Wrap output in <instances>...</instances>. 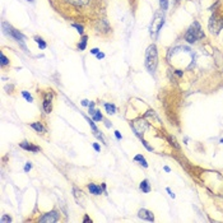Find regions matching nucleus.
<instances>
[{"label":"nucleus","mask_w":223,"mask_h":223,"mask_svg":"<svg viewBox=\"0 0 223 223\" xmlns=\"http://www.w3.org/2000/svg\"><path fill=\"white\" fill-rule=\"evenodd\" d=\"M158 65V51H157V46L152 44L145 51V68L151 73H154Z\"/></svg>","instance_id":"obj_1"},{"label":"nucleus","mask_w":223,"mask_h":223,"mask_svg":"<svg viewBox=\"0 0 223 223\" xmlns=\"http://www.w3.org/2000/svg\"><path fill=\"white\" fill-rule=\"evenodd\" d=\"M202 38H204V32L202 31L200 24L198 22H193V24L189 27V29L185 33V41H187L189 44H194Z\"/></svg>","instance_id":"obj_2"},{"label":"nucleus","mask_w":223,"mask_h":223,"mask_svg":"<svg viewBox=\"0 0 223 223\" xmlns=\"http://www.w3.org/2000/svg\"><path fill=\"white\" fill-rule=\"evenodd\" d=\"M3 31H4V33L5 34H8V36L9 37H11V38H14L15 41L18 42V44H22V46H23V49L26 50V46H24V36H23V34L19 32V31H17L15 28H13V27H11L10 24H8V23H5L4 22L3 23Z\"/></svg>","instance_id":"obj_3"},{"label":"nucleus","mask_w":223,"mask_h":223,"mask_svg":"<svg viewBox=\"0 0 223 223\" xmlns=\"http://www.w3.org/2000/svg\"><path fill=\"white\" fill-rule=\"evenodd\" d=\"M208 27L212 34H218L223 28V18L219 17L218 14H213L209 19Z\"/></svg>","instance_id":"obj_4"},{"label":"nucleus","mask_w":223,"mask_h":223,"mask_svg":"<svg viewBox=\"0 0 223 223\" xmlns=\"http://www.w3.org/2000/svg\"><path fill=\"white\" fill-rule=\"evenodd\" d=\"M163 23H164L163 14L162 13H156L154 18H153V21H152V24H151V34L156 36V34L159 32V29L162 28Z\"/></svg>","instance_id":"obj_5"},{"label":"nucleus","mask_w":223,"mask_h":223,"mask_svg":"<svg viewBox=\"0 0 223 223\" xmlns=\"http://www.w3.org/2000/svg\"><path fill=\"white\" fill-rule=\"evenodd\" d=\"M148 128V124L145 122L144 120H142V119H139V120H137V121H134L133 122V129H134V132H135V134L138 137H143V134L144 132L147 130Z\"/></svg>","instance_id":"obj_6"},{"label":"nucleus","mask_w":223,"mask_h":223,"mask_svg":"<svg viewBox=\"0 0 223 223\" xmlns=\"http://www.w3.org/2000/svg\"><path fill=\"white\" fill-rule=\"evenodd\" d=\"M59 219H60V214L56 212V210H52V212H49V213H46V214H44L40 219V222H42V223H54V222H59Z\"/></svg>","instance_id":"obj_7"},{"label":"nucleus","mask_w":223,"mask_h":223,"mask_svg":"<svg viewBox=\"0 0 223 223\" xmlns=\"http://www.w3.org/2000/svg\"><path fill=\"white\" fill-rule=\"evenodd\" d=\"M19 147L22 149H24V151L33 152V153H37L41 151V148L38 147V145H34L33 143H29V142H27V140H23L22 143H19Z\"/></svg>","instance_id":"obj_8"},{"label":"nucleus","mask_w":223,"mask_h":223,"mask_svg":"<svg viewBox=\"0 0 223 223\" xmlns=\"http://www.w3.org/2000/svg\"><path fill=\"white\" fill-rule=\"evenodd\" d=\"M44 110L46 114H50L52 110V93H46L45 94V98H44Z\"/></svg>","instance_id":"obj_9"},{"label":"nucleus","mask_w":223,"mask_h":223,"mask_svg":"<svg viewBox=\"0 0 223 223\" xmlns=\"http://www.w3.org/2000/svg\"><path fill=\"white\" fill-rule=\"evenodd\" d=\"M138 217L142 218V219H144V221H148V222L154 221V216H153V213L151 212V210H147V209H140L139 212H138Z\"/></svg>","instance_id":"obj_10"},{"label":"nucleus","mask_w":223,"mask_h":223,"mask_svg":"<svg viewBox=\"0 0 223 223\" xmlns=\"http://www.w3.org/2000/svg\"><path fill=\"white\" fill-rule=\"evenodd\" d=\"M87 187H88V190H89V193L93 194V195H101L102 194V190H103L101 186H98L97 184H93V182L88 184Z\"/></svg>","instance_id":"obj_11"},{"label":"nucleus","mask_w":223,"mask_h":223,"mask_svg":"<svg viewBox=\"0 0 223 223\" xmlns=\"http://www.w3.org/2000/svg\"><path fill=\"white\" fill-rule=\"evenodd\" d=\"M73 193H74V198H75L76 203H78L79 205L84 207V204H83V199H84V198H83V193H82V190H79L76 186H74V187H73Z\"/></svg>","instance_id":"obj_12"},{"label":"nucleus","mask_w":223,"mask_h":223,"mask_svg":"<svg viewBox=\"0 0 223 223\" xmlns=\"http://www.w3.org/2000/svg\"><path fill=\"white\" fill-rule=\"evenodd\" d=\"M29 126H31V128H32L33 130H36L37 133H45V132H46L45 126L42 125V122H40V121H34V122H32V124H31Z\"/></svg>","instance_id":"obj_13"},{"label":"nucleus","mask_w":223,"mask_h":223,"mask_svg":"<svg viewBox=\"0 0 223 223\" xmlns=\"http://www.w3.org/2000/svg\"><path fill=\"white\" fill-rule=\"evenodd\" d=\"M139 187H140V190L143 191V193H145V194H148L149 191H151V184H149V181H148L147 179L143 180V181L140 182Z\"/></svg>","instance_id":"obj_14"},{"label":"nucleus","mask_w":223,"mask_h":223,"mask_svg":"<svg viewBox=\"0 0 223 223\" xmlns=\"http://www.w3.org/2000/svg\"><path fill=\"white\" fill-rule=\"evenodd\" d=\"M103 106H105V110L109 115H114L116 112V106H115L114 103H105Z\"/></svg>","instance_id":"obj_15"},{"label":"nucleus","mask_w":223,"mask_h":223,"mask_svg":"<svg viewBox=\"0 0 223 223\" xmlns=\"http://www.w3.org/2000/svg\"><path fill=\"white\" fill-rule=\"evenodd\" d=\"M134 161H135V162H139V163L142 164V166H143V167H145V168L148 167V163H147V161H145V158H144V157L142 156V154H137L135 157H134Z\"/></svg>","instance_id":"obj_16"},{"label":"nucleus","mask_w":223,"mask_h":223,"mask_svg":"<svg viewBox=\"0 0 223 223\" xmlns=\"http://www.w3.org/2000/svg\"><path fill=\"white\" fill-rule=\"evenodd\" d=\"M92 120H94V121H102V120H103V116H102L101 111H99V110H96L94 114L92 115Z\"/></svg>","instance_id":"obj_17"},{"label":"nucleus","mask_w":223,"mask_h":223,"mask_svg":"<svg viewBox=\"0 0 223 223\" xmlns=\"http://www.w3.org/2000/svg\"><path fill=\"white\" fill-rule=\"evenodd\" d=\"M34 41L37 42L38 47H40L41 50H45V49H46V46H47V45H46V42H45L44 40H42L41 37H34Z\"/></svg>","instance_id":"obj_18"},{"label":"nucleus","mask_w":223,"mask_h":223,"mask_svg":"<svg viewBox=\"0 0 223 223\" xmlns=\"http://www.w3.org/2000/svg\"><path fill=\"white\" fill-rule=\"evenodd\" d=\"M87 40H88V37L87 36H83L82 37V41H80V44L78 46V49L80 50V51H83L84 49H86V46H87Z\"/></svg>","instance_id":"obj_19"},{"label":"nucleus","mask_w":223,"mask_h":223,"mask_svg":"<svg viewBox=\"0 0 223 223\" xmlns=\"http://www.w3.org/2000/svg\"><path fill=\"white\" fill-rule=\"evenodd\" d=\"M22 96L27 99V102H33V98H32V96H31L27 91H22Z\"/></svg>","instance_id":"obj_20"},{"label":"nucleus","mask_w":223,"mask_h":223,"mask_svg":"<svg viewBox=\"0 0 223 223\" xmlns=\"http://www.w3.org/2000/svg\"><path fill=\"white\" fill-rule=\"evenodd\" d=\"M71 4H75V5H84V4L88 3V0H68Z\"/></svg>","instance_id":"obj_21"},{"label":"nucleus","mask_w":223,"mask_h":223,"mask_svg":"<svg viewBox=\"0 0 223 223\" xmlns=\"http://www.w3.org/2000/svg\"><path fill=\"white\" fill-rule=\"evenodd\" d=\"M159 5H161V9L164 11V10H167V8H168V1L167 0H159Z\"/></svg>","instance_id":"obj_22"},{"label":"nucleus","mask_w":223,"mask_h":223,"mask_svg":"<svg viewBox=\"0 0 223 223\" xmlns=\"http://www.w3.org/2000/svg\"><path fill=\"white\" fill-rule=\"evenodd\" d=\"M0 57H1V66H5V65L9 64V60L6 59V56L4 55L3 52H1V55H0Z\"/></svg>","instance_id":"obj_23"},{"label":"nucleus","mask_w":223,"mask_h":223,"mask_svg":"<svg viewBox=\"0 0 223 223\" xmlns=\"http://www.w3.org/2000/svg\"><path fill=\"white\" fill-rule=\"evenodd\" d=\"M168 142H170V143L174 145L175 148H179V144L176 143V139H175V137H171V135H168Z\"/></svg>","instance_id":"obj_24"},{"label":"nucleus","mask_w":223,"mask_h":223,"mask_svg":"<svg viewBox=\"0 0 223 223\" xmlns=\"http://www.w3.org/2000/svg\"><path fill=\"white\" fill-rule=\"evenodd\" d=\"M71 26L74 27V28H76V29H78V32H79L80 34L83 33V26H80V24H76V23H73Z\"/></svg>","instance_id":"obj_25"},{"label":"nucleus","mask_w":223,"mask_h":223,"mask_svg":"<svg viewBox=\"0 0 223 223\" xmlns=\"http://www.w3.org/2000/svg\"><path fill=\"white\" fill-rule=\"evenodd\" d=\"M0 222L1 223H5V222H11V218L9 216H3L1 219H0Z\"/></svg>","instance_id":"obj_26"},{"label":"nucleus","mask_w":223,"mask_h":223,"mask_svg":"<svg viewBox=\"0 0 223 223\" xmlns=\"http://www.w3.org/2000/svg\"><path fill=\"white\" fill-rule=\"evenodd\" d=\"M31 168H32V163H31V162H27L26 166H24V172H29Z\"/></svg>","instance_id":"obj_27"},{"label":"nucleus","mask_w":223,"mask_h":223,"mask_svg":"<svg viewBox=\"0 0 223 223\" xmlns=\"http://www.w3.org/2000/svg\"><path fill=\"white\" fill-rule=\"evenodd\" d=\"M93 148H94L96 152H99V151H101V147H99L98 143H93Z\"/></svg>","instance_id":"obj_28"},{"label":"nucleus","mask_w":223,"mask_h":223,"mask_svg":"<svg viewBox=\"0 0 223 223\" xmlns=\"http://www.w3.org/2000/svg\"><path fill=\"white\" fill-rule=\"evenodd\" d=\"M115 137H116V139H117V140H121V138H122L119 130H116V132H115Z\"/></svg>","instance_id":"obj_29"},{"label":"nucleus","mask_w":223,"mask_h":223,"mask_svg":"<svg viewBox=\"0 0 223 223\" xmlns=\"http://www.w3.org/2000/svg\"><path fill=\"white\" fill-rule=\"evenodd\" d=\"M166 190H167V193H168V194H170V197H171L172 199H175V197H176V195H175L174 193H172V190L170 189V187H167V189H166Z\"/></svg>","instance_id":"obj_30"},{"label":"nucleus","mask_w":223,"mask_h":223,"mask_svg":"<svg viewBox=\"0 0 223 223\" xmlns=\"http://www.w3.org/2000/svg\"><path fill=\"white\" fill-rule=\"evenodd\" d=\"M96 56H97V59H103V57H105V54H103V52H98Z\"/></svg>","instance_id":"obj_31"},{"label":"nucleus","mask_w":223,"mask_h":223,"mask_svg":"<svg viewBox=\"0 0 223 223\" xmlns=\"http://www.w3.org/2000/svg\"><path fill=\"white\" fill-rule=\"evenodd\" d=\"M98 52H99L98 49H92V50H91V54H93V55H97Z\"/></svg>","instance_id":"obj_32"},{"label":"nucleus","mask_w":223,"mask_h":223,"mask_svg":"<svg viewBox=\"0 0 223 223\" xmlns=\"http://www.w3.org/2000/svg\"><path fill=\"white\" fill-rule=\"evenodd\" d=\"M82 106H89V101H88V99H83V101H82Z\"/></svg>","instance_id":"obj_33"},{"label":"nucleus","mask_w":223,"mask_h":223,"mask_svg":"<svg viewBox=\"0 0 223 223\" xmlns=\"http://www.w3.org/2000/svg\"><path fill=\"white\" fill-rule=\"evenodd\" d=\"M83 222H92V219L88 216H86V217H84V219H83Z\"/></svg>","instance_id":"obj_34"},{"label":"nucleus","mask_w":223,"mask_h":223,"mask_svg":"<svg viewBox=\"0 0 223 223\" xmlns=\"http://www.w3.org/2000/svg\"><path fill=\"white\" fill-rule=\"evenodd\" d=\"M163 170L166 171V172H171V168L168 167V166H164V167H163Z\"/></svg>","instance_id":"obj_35"},{"label":"nucleus","mask_w":223,"mask_h":223,"mask_svg":"<svg viewBox=\"0 0 223 223\" xmlns=\"http://www.w3.org/2000/svg\"><path fill=\"white\" fill-rule=\"evenodd\" d=\"M176 75H177V76H181V75H182V71H181V70H176Z\"/></svg>","instance_id":"obj_36"},{"label":"nucleus","mask_w":223,"mask_h":223,"mask_svg":"<svg viewBox=\"0 0 223 223\" xmlns=\"http://www.w3.org/2000/svg\"><path fill=\"white\" fill-rule=\"evenodd\" d=\"M102 189H103V191L106 193V184H102Z\"/></svg>","instance_id":"obj_37"},{"label":"nucleus","mask_w":223,"mask_h":223,"mask_svg":"<svg viewBox=\"0 0 223 223\" xmlns=\"http://www.w3.org/2000/svg\"><path fill=\"white\" fill-rule=\"evenodd\" d=\"M27 1H29V3H33V1H34V0H27Z\"/></svg>","instance_id":"obj_38"},{"label":"nucleus","mask_w":223,"mask_h":223,"mask_svg":"<svg viewBox=\"0 0 223 223\" xmlns=\"http://www.w3.org/2000/svg\"><path fill=\"white\" fill-rule=\"evenodd\" d=\"M221 143H223V139H221Z\"/></svg>","instance_id":"obj_39"}]
</instances>
